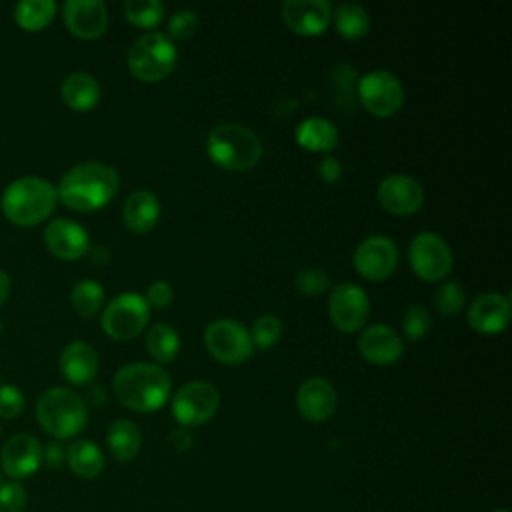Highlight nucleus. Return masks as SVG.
I'll use <instances>...</instances> for the list:
<instances>
[{"instance_id": "nucleus-33", "label": "nucleus", "mask_w": 512, "mask_h": 512, "mask_svg": "<svg viewBox=\"0 0 512 512\" xmlns=\"http://www.w3.org/2000/svg\"><path fill=\"white\" fill-rule=\"evenodd\" d=\"M280 336H282V322L278 316L262 314L260 318L254 320L250 338H252V344H256L258 348H262V350L270 348L272 344L278 342Z\"/></svg>"}, {"instance_id": "nucleus-11", "label": "nucleus", "mask_w": 512, "mask_h": 512, "mask_svg": "<svg viewBox=\"0 0 512 512\" xmlns=\"http://www.w3.org/2000/svg\"><path fill=\"white\" fill-rule=\"evenodd\" d=\"M412 270L424 280H440L452 268V250L436 232H420L408 246Z\"/></svg>"}, {"instance_id": "nucleus-18", "label": "nucleus", "mask_w": 512, "mask_h": 512, "mask_svg": "<svg viewBox=\"0 0 512 512\" xmlns=\"http://www.w3.org/2000/svg\"><path fill=\"white\" fill-rule=\"evenodd\" d=\"M284 22L298 34H320L332 18V6L326 0H286L282 4Z\"/></svg>"}, {"instance_id": "nucleus-30", "label": "nucleus", "mask_w": 512, "mask_h": 512, "mask_svg": "<svg viewBox=\"0 0 512 512\" xmlns=\"http://www.w3.org/2000/svg\"><path fill=\"white\" fill-rule=\"evenodd\" d=\"M334 22L344 38H362L370 28L368 12L354 2H342L334 10Z\"/></svg>"}, {"instance_id": "nucleus-5", "label": "nucleus", "mask_w": 512, "mask_h": 512, "mask_svg": "<svg viewBox=\"0 0 512 512\" xmlns=\"http://www.w3.org/2000/svg\"><path fill=\"white\" fill-rule=\"evenodd\" d=\"M38 424L54 438L76 436L88 420L84 400L70 388H48L36 402Z\"/></svg>"}, {"instance_id": "nucleus-23", "label": "nucleus", "mask_w": 512, "mask_h": 512, "mask_svg": "<svg viewBox=\"0 0 512 512\" xmlns=\"http://www.w3.org/2000/svg\"><path fill=\"white\" fill-rule=\"evenodd\" d=\"M160 216V202L154 192L146 188L134 190L122 208L124 224L134 232H148Z\"/></svg>"}, {"instance_id": "nucleus-21", "label": "nucleus", "mask_w": 512, "mask_h": 512, "mask_svg": "<svg viewBox=\"0 0 512 512\" xmlns=\"http://www.w3.org/2000/svg\"><path fill=\"white\" fill-rule=\"evenodd\" d=\"M358 350L372 364H392L402 356L404 342L394 328L372 324L360 334Z\"/></svg>"}, {"instance_id": "nucleus-35", "label": "nucleus", "mask_w": 512, "mask_h": 512, "mask_svg": "<svg viewBox=\"0 0 512 512\" xmlns=\"http://www.w3.org/2000/svg\"><path fill=\"white\" fill-rule=\"evenodd\" d=\"M432 326V318H430V312L428 308L420 306V304H414L410 306L406 312H404V318H402V330L404 334L410 338V340H420L428 334Z\"/></svg>"}, {"instance_id": "nucleus-44", "label": "nucleus", "mask_w": 512, "mask_h": 512, "mask_svg": "<svg viewBox=\"0 0 512 512\" xmlns=\"http://www.w3.org/2000/svg\"><path fill=\"white\" fill-rule=\"evenodd\" d=\"M90 254H92V262H96V264H102V262H106L108 260V250L104 248V246H96V248H92L90 250Z\"/></svg>"}, {"instance_id": "nucleus-39", "label": "nucleus", "mask_w": 512, "mask_h": 512, "mask_svg": "<svg viewBox=\"0 0 512 512\" xmlns=\"http://www.w3.org/2000/svg\"><path fill=\"white\" fill-rule=\"evenodd\" d=\"M168 30L178 40H186V38L194 36L196 30H198V16H196V12L194 10H178V12H174L170 22H168Z\"/></svg>"}, {"instance_id": "nucleus-8", "label": "nucleus", "mask_w": 512, "mask_h": 512, "mask_svg": "<svg viewBox=\"0 0 512 512\" xmlns=\"http://www.w3.org/2000/svg\"><path fill=\"white\" fill-rule=\"evenodd\" d=\"M204 344L222 362L238 364L252 354V338L244 324L234 318H216L204 330Z\"/></svg>"}, {"instance_id": "nucleus-24", "label": "nucleus", "mask_w": 512, "mask_h": 512, "mask_svg": "<svg viewBox=\"0 0 512 512\" xmlns=\"http://www.w3.org/2000/svg\"><path fill=\"white\" fill-rule=\"evenodd\" d=\"M62 100L78 112L92 110L100 100V84L88 72H70L60 86Z\"/></svg>"}, {"instance_id": "nucleus-20", "label": "nucleus", "mask_w": 512, "mask_h": 512, "mask_svg": "<svg viewBox=\"0 0 512 512\" xmlns=\"http://www.w3.org/2000/svg\"><path fill=\"white\" fill-rule=\"evenodd\" d=\"M510 322V300L498 292H486L468 306V324L482 334H494Z\"/></svg>"}, {"instance_id": "nucleus-15", "label": "nucleus", "mask_w": 512, "mask_h": 512, "mask_svg": "<svg viewBox=\"0 0 512 512\" xmlns=\"http://www.w3.org/2000/svg\"><path fill=\"white\" fill-rule=\"evenodd\" d=\"M378 200L392 214H412L424 202V190L408 174H390L378 184Z\"/></svg>"}, {"instance_id": "nucleus-29", "label": "nucleus", "mask_w": 512, "mask_h": 512, "mask_svg": "<svg viewBox=\"0 0 512 512\" xmlns=\"http://www.w3.org/2000/svg\"><path fill=\"white\" fill-rule=\"evenodd\" d=\"M146 348L158 362H172L180 350V336L170 324L158 322L146 334Z\"/></svg>"}, {"instance_id": "nucleus-32", "label": "nucleus", "mask_w": 512, "mask_h": 512, "mask_svg": "<svg viewBox=\"0 0 512 512\" xmlns=\"http://www.w3.org/2000/svg\"><path fill=\"white\" fill-rule=\"evenodd\" d=\"M124 14L136 26H154L164 16V4L158 0H126Z\"/></svg>"}, {"instance_id": "nucleus-1", "label": "nucleus", "mask_w": 512, "mask_h": 512, "mask_svg": "<svg viewBox=\"0 0 512 512\" xmlns=\"http://www.w3.org/2000/svg\"><path fill=\"white\" fill-rule=\"evenodd\" d=\"M120 184L118 172L104 162H80L72 166L56 188L58 198L72 210H98L112 200Z\"/></svg>"}, {"instance_id": "nucleus-43", "label": "nucleus", "mask_w": 512, "mask_h": 512, "mask_svg": "<svg viewBox=\"0 0 512 512\" xmlns=\"http://www.w3.org/2000/svg\"><path fill=\"white\" fill-rule=\"evenodd\" d=\"M10 288H12V282H10V276L0 268V306L6 302V298L10 296Z\"/></svg>"}, {"instance_id": "nucleus-46", "label": "nucleus", "mask_w": 512, "mask_h": 512, "mask_svg": "<svg viewBox=\"0 0 512 512\" xmlns=\"http://www.w3.org/2000/svg\"><path fill=\"white\" fill-rule=\"evenodd\" d=\"M0 332H2V324H0Z\"/></svg>"}, {"instance_id": "nucleus-6", "label": "nucleus", "mask_w": 512, "mask_h": 512, "mask_svg": "<svg viewBox=\"0 0 512 512\" xmlns=\"http://www.w3.org/2000/svg\"><path fill=\"white\" fill-rule=\"evenodd\" d=\"M178 60L174 42L162 32H148L138 36L128 50V68L146 82L166 78Z\"/></svg>"}, {"instance_id": "nucleus-7", "label": "nucleus", "mask_w": 512, "mask_h": 512, "mask_svg": "<svg viewBox=\"0 0 512 512\" xmlns=\"http://www.w3.org/2000/svg\"><path fill=\"white\" fill-rule=\"evenodd\" d=\"M150 316V306L144 296L136 292H122L114 296L102 312V328L116 340H128L142 332Z\"/></svg>"}, {"instance_id": "nucleus-17", "label": "nucleus", "mask_w": 512, "mask_h": 512, "mask_svg": "<svg viewBox=\"0 0 512 512\" xmlns=\"http://www.w3.org/2000/svg\"><path fill=\"white\" fill-rule=\"evenodd\" d=\"M62 14L66 28L80 38H98L108 26V10L102 0H68Z\"/></svg>"}, {"instance_id": "nucleus-13", "label": "nucleus", "mask_w": 512, "mask_h": 512, "mask_svg": "<svg viewBox=\"0 0 512 512\" xmlns=\"http://www.w3.org/2000/svg\"><path fill=\"white\" fill-rule=\"evenodd\" d=\"M398 262V248L392 238L384 234L366 236L354 250V266L358 274L368 280H382L390 276Z\"/></svg>"}, {"instance_id": "nucleus-9", "label": "nucleus", "mask_w": 512, "mask_h": 512, "mask_svg": "<svg viewBox=\"0 0 512 512\" xmlns=\"http://www.w3.org/2000/svg\"><path fill=\"white\" fill-rule=\"evenodd\" d=\"M220 404V394L206 380L182 384L172 398V414L184 426H200L210 420Z\"/></svg>"}, {"instance_id": "nucleus-22", "label": "nucleus", "mask_w": 512, "mask_h": 512, "mask_svg": "<svg viewBox=\"0 0 512 512\" xmlns=\"http://www.w3.org/2000/svg\"><path fill=\"white\" fill-rule=\"evenodd\" d=\"M98 354L92 344L84 340H74L66 344L60 352L58 366L64 378L72 384H88L98 372Z\"/></svg>"}, {"instance_id": "nucleus-16", "label": "nucleus", "mask_w": 512, "mask_h": 512, "mask_svg": "<svg viewBox=\"0 0 512 512\" xmlns=\"http://www.w3.org/2000/svg\"><path fill=\"white\" fill-rule=\"evenodd\" d=\"M48 250L62 260H78L90 248L88 232L70 218H56L44 228Z\"/></svg>"}, {"instance_id": "nucleus-12", "label": "nucleus", "mask_w": 512, "mask_h": 512, "mask_svg": "<svg viewBox=\"0 0 512 512\" xmlns=\"http://www.w3.org/2000/svg\"><path fill=\"white\" fill-rule=\"evenodd\" d=\"M328 310L334 326L344 332H354L364 326L370 312V300L364 288H360L358 284L342 282L332 288L328 298Z\"/></svg>"}, {"instance_id": "nucleus-45", "label": "nucleus", "mask_w": 512, "mask_h": 512, "mask_svg": "<svg viewBox=\"0 0 512 512\" xmlns=\"http://www.w3.org/2000/svg\"><path fill=\"white\" fill-rule=\"evenodd\" d=\"M494 512H508V510H502V508H500V510H494Z\"/></svg>"}, {"instance_id": "nucleus-2", "label": "nucleus", "mask_w": 512, "mask_h": 512, "mask_svg": "<svg viewBox=\"0 0 512 512\" xmlns=\"http://www.w3.org/2000/svg\"><path fill=\"white\" fill-rule=\"evenodd\" d=\"M170 376L152 362H130L114 374V392L118 400L138 412L158 410L170 396Z\"/></svg>"}, {"instance_id": "nucleus-31", "label": "nucleus", "mask_w": 512, "mask_h": 512, "mask_svg": "<svg viewBox=\"0 0 512 512\" xmlns=\"http://www.w3.org/2000/svg\"><path fill=\"white\" fill-rule=\"evenodd\" d=\"M70 300H72L74 310L80 316L90 318V316H94L102 308V304H104V290H102V286L96 280H80V282L74 284Z\"/></svg>"}, {"instance_id": "nucleus-26", "label": "nucleus", "mask_w": 512, "mask_h": 512, "mask_svg": "<svg viewBox=\"0 0 512 512\" xmlns=\"http://www.w3.org/2000/svg\"><path fill=\"white\" fill-rule=\"evenodd\" d=\"M70 470L80 478H96L104 470V454L90 440H76L66 450Z\"/></svg>"}, {"instance_id": "nucleus-36", "label": "nucleus", "mask_w": 512, "mask_h": 512, "mask_svg": "<svg viewBox=\"0 0 512 512\" xmlns=\"http://www.w3.org/2000/svg\"><path fill=\"white\" fill-rule=\"evenodd\" d=\"M294 286L298 292L312 296L324 292L330 286V278L320 268H302L294 278Z\"/></svg>"}, {"instance_id": "nucleus-3", "label": "nucleus", "mask_w": 512, "mask_h": 512, "mask_svg": "<svg viewBox=\"0 0 512 512\" xmlns=\"http://www.w3.org/2000/svg\"><path fill=\"white\" fill-rule=\"evenodd\" d=\"M56 186L40 176H20L2 192V212L16 226H36L56 208Z\"/></svg>"}, {"instance_id": "nucleus-25", "label": "nucleus", "mask_w": 512, "mask_h": 512, "mask_svg": "<svg viewBox=\"0 0 512 512\" xmlns=\"http://www.w3.org/2000/svg\"><path fill=\"white\" fill-rule=\"evenodd\" d=\"M296 140L302 148H308L314 152H326L336 146L338 130L330 120L320 116H310L298 124Z\"/></svg>"}, {"instance_id": "nucleus-28", "label": "nucleus", "mask_w": 512, "mask_h": 512, "mask_svg": "<svg viewBox=\"0 0 512 512\" xmlns=\"http://www.w3.org/2000/svg\"><path fill=\"white\" fill-rule=\"evenodd\" d=\"M56 14L54 0H22L14 8V18L20 28L36 32L46 28Z\"/></svg>"}, {"instance_id": "nucleus-34", "label": "nucleus", "mask_w": 512, "mask_h": 512, "mask_svg": "<svg viewBox=\"0 0 512 512\" xmlns=\"http://www.w3.org/2000/svg\"><path fill=\"white\" fill-rule=\"evenodd\" d=\"M432 302L440 314L444 316L456 314L464 304V290L456 280H448L436 288Z\"/></svg>"}, {"instance_id": "nucleus-27", "label": "nucleus", "mask_w": 512, "mask_h": 512, "mask_svg": "<svg viewBox=\"0 0 512 512\" xmlns=\"http://www.w3.org/2000/svg\"><path fill=\"white\" fill-rule=\"evenodd\" d=\"M106 442L116 460H132L142 444L140 428L132 420H116L108 426Z\"/></svg>"}, {"instance_id": "nucleus-42", "label": "nucleus", "mask_w": 512, "mask_h": 512, "mask_svg": "<svg viewBox=\"0 0 512 512\" xmlns=\"http://www.w3.org/2000/svg\"><path fill=\"white\" fill-rule=\"evenodd\" d=\"M46 460H48V464H50V466H58V464H60V460H62V446H60V444H56V442L48 444Z\"/></svg>"}, {"instance_id": "nucleus-19", "label": "nucleus", "mask_w": 512, "mask_h": 512, "mask_svg": "<svg viewBox=\"0 0 512 512\" xmlns=\"http://www.w3.org/2000/svg\"><path fill=\"white\" fill-rule=\"evenodd\" d=\"M296 406L306 420L324 422L336 410V390L326 378L312 376L298 386Z\"/></svg>"}, {"instance_id": "nucleus-38", "label": "nucleus", "mask_w": 512, "mask_h": 512, "mask_svg": "<svg viewBox=\"0 0 512 512\" xmlns=\"http://www.w3.org/2000/svg\"><path fill=\"white\" fill-rule=\"evenodd\" d=\"M24 394L12 384H0V418H16L24 410Z\"/></svg>"}, {"instance_id": "nucleus-40", "label": "nucleus", "mask_w": 512, "mask_h": 512, "mask_svg": "<svg viewBox=\"0 0 512 512\" xmlns=\"http://www.w3.org/2000/svg\"><path fill=\"white\" fill-rule=\"evenodd\" d=\"M174 298V290L166 280H154L148 290H146V302L148 306H156V308H164L172 302Z\"/></svg>"}, {"instance_id": "nucleus-41", "label": "nucleus", "mask_w": 512, "mask_h": 512, "mask_svg": "<svg viewBox=\"0 0 512 512\" xmlns=\"http://www.w3.org/2000/svg\"><path fill=\"white\" fill-rule=\"evenodd\" d=\"M318 172L320 176L326 180V182H336L340 176H342V164L340 160L332 158V156H326L320 164H318Z\"/></svg>"}, {"instance_id": "nucleus-37", "label": "nucleus", "mask_w": 512, "mask_h": 512, "mask_svg": "<svg viewBox=\"0 0 512 512\" xmlns=\"http://www.w3.org/2000/svg\"><path fill=\"white\" fill-rule=\"evenodd\" d=\"M26 502V490L18 482L0 484V512H24Z\"/></svg>"}, {"instance_id": "nucleus-4", "label": "nucleus", "mask_w": 512, "mask_h": 512, "mask_svg": "<svg viewBox=\"0 0 512 512\" xmlns=\"http://www.w3.org/2000/svg\"><path fill=\"white\" fill-rule=\"evenodd\" d=\"M210 158L228 170H248L262 156L258 134L240 122H222L206 138Z\"/></svg>"}, {"instance_id": "nucleus-10", "label": "nucleus", "mask_w": 512, "mask_h": 512, "mask_svg": "<svg viewBox=\"0 0 512 512\" xmlns=\"http://www.w3.org/2000/svg\"><path fill=\"white\" fill-rule=\"evenodd\" d=\"M358 96L372 114L392 116L404 102V88L394 72L378 68L358 80Z\"/></svg>"}, {"instance_id": "nucleus-14", "label": "nucleus", "mask_w": 512, "mask_h": 512, "mask_svg": "<svg viewBox=\"0 0 512 512\" xmlns=\"http://www.w3.org/2000/svg\"><path fill=\"white\" fill-rule=\"evenodd\" d=\"M42 458H44V452L38 438L22 432V434H14L4 444L0 454V464H2V472L8 478L22 480L32 476L40 468Z\"/></svg>"}]
</instances>
